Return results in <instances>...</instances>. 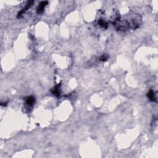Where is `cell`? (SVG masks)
<instances>
[{"label":"cell","mask_w":158,"mask_h":158,"mask_svg":"<svg viewBox=\"0 0 158 158\" xmlns=\"http://www.w3.org/2000/svg\"><path fill=\"white\" fill-rule=\"evenodd\" d=\"M98 24L103 28H107V27H108V23L103 19H100L98 21Z\"/></svg>","instance_id":"8992f818"},{"label":"cell","mask_w":158,"mask_h":158,"mask_svg":"<svg viewBox=\"0 0 158 158\" xmlns=\"http://www.w3.org/2000/svg\"><path fill=\"white\" fill-rule=\"evenodd\" d=\"M108 55H104L100 57V61H106L107 59H108Z\"/></svg>","instance_id":"52a82bcc"},{"label":"cell","mask_w":158,"mask_h":158,"mask_svg":"<svg viewBox=\"0 0 158 158\" xmlns=\"http://www.w3.org/2000/svg\"><path fill=\"white\" fill-rule=\"evenodd\" d=\"M35 102V99L32 96H29L26 98V103L29 106H33Z\"/></svg>","instance_id":"277c9868"},{"label":"cell","mask_w":158,"mask_h":158,"mask_svg":"<svg viewBox=\"0 0 158 158\" xmlns=\"http://www.w3.org/2000/svg\"><path fill=\"white\" fill-rule=\"evenodd\" d=\"M8 103H1V105L2 106H6V105H7Z\"/></svg>","instance_id":"ba28073f"},{"label":"cell","mask_w":158,"mask_h":158,"mask_svg":"<svg viewBox=\"0 0 158 158\" xmlns=\"http://www.w3.org/2000/svg\"><path fill=\"white\" fill-rule=\"evenodd\" d=\"M61 87V83H59L55 87V88H53V90H52V93L54 95L56 96H59L60 95V91H59V88Z\"/></svg>","instance_id":"3957f363"},{"label":"cell","mask_w":158,"mask_h":158,"mask_svg":"<svg viewBox=\"0 0 158 158\" xmlns=\"http://www.w3.org/2000/svg\"><path fill=\"white\" fill-rule=\"evenodd\" d=\"M48 1H41V3H40L37 9V13H38V14H41V13L43 12L44 9H45V8L46 7V6L48 4Z\"/></svg>","instance_id":"7a4b0ae2"},{"label":"cell","mask_w":158,"mask_h":158,"mask_svg":"<svg viewBox=\"0 0 158 158\" xmlns=\"http://www.w3.org/2000/svg\"><path fill=\"white\" fill-rule=\"evenodd\" d=\"M33 3V1H28L27 4H26L25 7L24 8L22 9L21 10L19 13H18V15H17L18 17H19V16H21L22 15V14H23L25 12H26V11H27V9H29L32 6Z\"/></svg>","instance_id":"6da1fadb"},{"label":"cell","mask_w":158,"mask_h":158,"mask_svg":"<svg viewBox=\"0 0 158 158\" xmlns=\"http://www.w3.org/2000/svg\"><path fill=\"white\" fill-rule=\"evenodd\" d=\"M148 98H149V100L151 101H156V98L155 96L154 91L152 90H150L147 94Z\"/></svg>","instance_id":"5b68a950"}]
</instances>
